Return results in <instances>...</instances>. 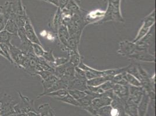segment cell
<instances>
[{
    "mask_svg": "<svg viewBox=\"0 0 156 116\" xmlns=\"http://www.w3.org/2000/svg\"><path fill=\"white\" fill-rule=\"evenodd\" d=\"M86 26L84 18H80L78 14H75L72 16L66 27L70 37L80 40L83 30Z\"/></svg>",
    "mask_w": 156,
    "mask_h": 116,
    "instance_id": "cell-1",
    "label": "cell"
},
{
    "mask_svg": "<svg viewBox=\"0 0 156 116\" xmlns=\"http://www.w3.org/2000/svg\"><path fill=\"white\" fill-rule=\"evenodd\" d=\"M110 21L124 22V19L119 9V0H111L108 9L105 13L104 18L99 22V23H103Z\"/></svg>",
    "mask_w": 156,
    "mask_h": 116,
    "instance_id": "cell-2",
    "label": "cell"
},
{
    "mask_svg": "<svg viewBox=\"0 0 156 116\" xmlns=\"http://www.w3.org/2000/svg\"><path fill=\"white\" fill-rule=\"evenodd\" d=\"M136 49L135 52L128 56L131 60L143 62H156L155 55L153 54L149 50L141 45L137 44Z\"/></svg>",
    "mask_w": 156,
    "mask_h": 116,
    "instance_id": "cell-3",
    "label": "cell"
},
{
    "mask_svg": "<svg viewBox=\"0 0 156 116\" xmlns=\"http://www.w3.org/2000/svg\"><path fill=\"white\" fill-rule=\"evenodd\" d=\"M136 47V43L128 40H124L119 43V49L117 52L123 56L128 57L135 52Z\"/></svg>",
    "mask_w": 156,
    "mask_h": 116,
    "instance_id": "cell-4",
    "label": "cell"
},
{
    "mask_svg": "<svg viewBox=\"0 0 156 116\" xmlns=\"http://www.w3.org/2000/svg\"><path fill=\"white\" fill-rule=\"evenodd\" d=\"M137 44L141 45L144 48H147L150 51V49L153 46L154 48L155 45V27L154 25L152 26L148 33L141 39L140 41L137 42Z\"/></svg>",
    "mask_w": 156,
    "mask_h": 116,
    "instance_id": "cell-5",
    "label": "cell"
},
{
    "mask_svg": "<svg viewBox=\"0 0 156 116\" xmlns=\"http://www.w3.org/2000/svg\"><path fill=\"white\" fill-rule=\"evenodd\" d=\"M57 36L60 44L62 45V49L68 51V44L70 39V35L66 26L64 25H61L59 26L57 32Z\"/></svg>",
    "mask_w": 156,
    "mask_h": 116,
    "instance_id": "cell-6",
    "label": "cell"
},
{
    "mask_svg": "<svg viewBox=\"0 0 156 116\" xmlns=\"http://www.w3.org/2000/svg\"><path fill=\"white\" fill-rule=\"evenodd\" d=\"M23 29L27 38L32 44H36L41 45V43L35 32L32 23L29 18H27L26 19V23Z\"/></svg>",
    "mask_w": 156,
    "mask_h": 116,
    "instance_id": "cell-7",
    "label": "cell"
},
{
    "mask_svg": "<svg viewBox=\"0 0 156 116\" xmlns=\"http://www.w3.org/2000/svg\"><path fill=\"white\" fill-rule=\"evenodd\" d=\"M105 13V11L101 10L91 11L86 15L84 18L86 25L99 23V22L104 18Z\"/></svg>",
    "mask_w": 156,
    "mask_h": 116,
    "instance_id": "cell-8",
    "label": "cell"
},
{
    "mask_svg": "<svg viewBox=\"0 0 156 116\" xmlns=\"http://www.w3.org/2000/svg\"><path fill=\"white\" fill-rule=\"evenodd\" d=\"M114 94L122 100H127L129 95V85H122L119 84H115L112 88Z\"/></svg>",
    "mask_w": 156,
    "mask_h": 116,
    "instance_id": "cell-9",
    "label": "cell"
},
{
    "mask_svg": "<svg viewBox=\"0 0 156 116\" xmlns=\"http://www.w3.org/2000/svg\"><path fill=\"white\" fill-rule=\"evenodd\" d=\"M87 80H82L75 78L73 80L69 82L68 84L67 90H82L85 91L87 90Z\"/></svg>",
    "mask_w": 156,
    "mask_h": 116,
    "instance_id": "cell-10",
    "label": "cell"
},
{
    "mask_svg": "<svg viewBox=\"0 0 156 116\" xmlns=\"http://www.w3.org/2000/svg\"><path fill=\"white\" fill-rule=\"evenodd\" d=\"M112 99L107 97H100L95 98L93 100L91 104L90 105L93 109L95 110L97 112L98 109L106 106H109L111 104Z\"/></svg>",
    "mask_w": 156,
    "mask_h": 116,
    "instance_id": "cell-11",
    "label": "cell"
},
{
    "mask_svg": "<svg viewBox=\"0 0 156 116\" xmlns=\"http://www.w3.org/2000/svg\"><path fill=\"white\" fill-rule=\"evenodd\" d=\"M113 77L114 76H112L108 75L94 78L91 80H87V85L90 87H98L108 81H111Z\"/></svg>",
    "mask_w": 156,
    "mask_h": 116,
    "instance_id": "cell-12",
    "label": "cell"
},
{
    "mask_svg": "<svg viewBox=\"0 0 156 116\" xmlns=\"http://www.w3.org/2000/svg\"><path fill=\"white\" fill-rule=\"evenodd\" d=\"M68 84L66 81H65L64 80H62V78H59L58 80L54 84V85L50 89H48V90L43 92V94H40L38 97L44 96V95H47V94L52 92L54 91H55V90H61V89H66L67 90Z\"/></svg>",
    "mask_w": 156,
    "mask_h": 116,
    "instance_id": "cell-13",
    "label": "cell"
},
{
    "mask_svg": "<svg viewBox=\"0 0 156 116\" xmlns=\"http://www.w3.org/2000/svg\"><path fill=\"white\" fill-rule=\"evenodd\" d=\"M69 56L68 62L74 67H78L82 60L78 50L70 51L68 52Z\"/></svg>",
    "mask_w": 156,
    "mask_h": 116,
    "instance_id": "cell-14",
    "label": "cell"
},
{
    "mask_svg": "<svg viewBox=\"0 0 156 116\" xmlns=\"http://www.w3.org/2000/svg\"><path fill=\"white\" fill-rule=\"evenodd\" d=\"M5 30H7V32H10L11 34H12L14 35H18V32L19 30V28L16 25L15 21L13 19V16L11 15V16L9 19L8 20Z\"/></svg>",
    "mask_w": 156,
    "mask_h": 116,
    "instance_id": "cell-15",
    "label": "cell"
},
{
    "mask_svg": "<svg viewBox=\"0 0 156 116\" xmlns=\"http://www.w3.org/2000/svg\"><path fill=\"white\" fill-rule=\"evenodd\" d=\"M123 78L129 85L133 87H141L140 81L137 78L130 74L129 73L124 72L123 73Z\"/></svg>",
    "mask_w": 156,
    "mask_h": 116,
    "instance_id": "cell-16",
    "label": "cell"
},
{
    "mask_svg": "<svg viewBox=\"0 0 156 116\" xmlns=\"http://www.w3.org/2000/svg\"><path fill=\"white\" fill-rule=\"evenodd\" d=\"M13 36H15L7 32L5 29L0 32V44L9 45L11 44V40Z\"/></svg>",
    "mask_w": 156,
    "mask_h": 116,
    "instance_id": "cell-17",
    "label": "cell"
},
{
    "mask_svg": "<svg viewBox=\"0 0 156 116\" xmlns=\"http://www.w3.org/2000/svg\"><path fill=\"white\" fill-rule=\"evenodd\" d=\"M58 79V78L57 77L53 74L51 76L47 78L46 80H43L42 81V84H43V88H44V92L48 90V89H50Z\"/></svg>",
    "mask_w": 156,
    "mask_h": 116,
    "instance_id": "cell-18",
    "label": "cell"
},
{
    "mask_svg": "<svg viewBox=\"0 0 156 116\" xmlns=\"http://www.w3.org/2000/svg\"><path fill=\"white\" fill-rule=\"evenodd\" d=\"M150 29V28H148L146 26L142 25L140 28L139 30L138 31L135 38L133 39L132 42L134 43H136L137 42L140 41L141 39H143V37L149 32Z\"/></svg>",
    "mask_w": 156,
    "mask_h": 116,
    "instance_id": "cell-19",
    "label": "cell"
},
{
    "mask_svg": "<svg viewBox=\"0 0 156 116\" xmlns=\"http://www.w3.org/2000/svg\"><path fill=\"white\" fill-rule=\"evenodd\" d=\"M68 94V90L61 89V90H55V91H54L52 92L48 93L46 95L47 97H52L56 99H60V98H62V97H65Z\"/></svg>",
    "mask_w": 156,
    "mask_h": 116,
    "instance_id": "cell-20",
    "label": "cell"
},
{
    "mask_svg": "<svg viewBox=\"0 0 156 116\" xmlns=\"http://www.w3.org/2000/svg\"><path fill=\"white\" fill-rule=\"evenodd\" d=\"M57 100L60 101H62V102H65V103H68V104H70L74 105V106H80V103L79 102V101H77V100H76L75 98H73L69 94H68L66 96L62 97V98L58 99Z\"/></svg>",
    "mask_w": 156,
    "mask_h": 116,
    "instance_id": "cell-21",
    "label": "cell"
},
{
    "mask_svg": "<svg viewBox=\"0 0 156 116\" xmlns=\"http://www.w3.org/2000/svg\"><path fill=\"white\" fill-rule=\"evenodd\" d=\"M154 24H155V13H154V11H153L150 15L144 18L142 25L146 26L148 28H151L152 26L154 25Z\"/></svg>",
    "mask_w": 156,
    "mask_h": 116,
    "instance_id": "cell-22",
    "label": "cell"
},
{
    "mask_svg": "<svg viewBox=\"0 0 156 116\" xmlns=\"http://www.w3.org/2000/svg\"><path fill=\"white\" fill-rule=\"evenodd\" d=\"M67 67V63L64 65L58 66L55 67L54 74L58 78H61L65 74V71Z\"/></svg>",
    "mask_w": 156,
    "mask_h": 116,
    "instance_id": "cell-23",
    "label": "cell"
},
{
    "mask_svg": "<svg viewBox=\"0 0 156 116\" xmlns=\"http://www.w3.org/2000/svg\"><path fill=\"white\" fill-rule=\"evenodd\" d=\"M32 46L34 55L38 58H42L46 52V51L42 47V45L32 44Z\"/></svg>",
    "mask_w": 156,
    "mask_h": 116,
    "instance_id": "cell-24",
    "label": "cell"
},
{
    "mask_svg": "<svg viewBox=\"0 0 156 116\" xmlns=\"http://www.w3.org/2000/svg\"><path fill=\"white\" fill-rule=\"evenodd\" d=\"M68 92L69 95H71L72 97L77 101H79V99L83 98L86 95V93L85 92V91H82V90H68Z\"/></svg>",
    "mask_w": 156,
    "mask_h": 116,
    "instance_id": "cell-25",
    "label": "cell"
},
{
    "mask_svg": "<svg viewBox=\"0 0 156 116\" xmlns=\"http://www.w3.org/2000/svg\"><path fill=\"white\" fill-rule=\"evenodd\" d=\"M42 58H43L44 59H45L46 61L48 62V63L54 65V63L55 62V58L54 56L53 51L51 50H50L49 51H46L45 53L44 54V55Z\"/></svg>",
    "mask_w": 156,
    "mask_h": 116,
    "instance_id": "cell-26",
    "label": "cell"
},
{
    "mask_svg": "<svg viewBox=\"0 0 156 116\" xmlns=\"http://www.w3.org/2000/svg\"><path fill=\"white\" fill-rule=\"evenodd\" d=\"M75 77L76 78L82 79V80H86L85 71L79 68V67H75Z\"/></svg>",
    "mask_w": 156,
    "mask_h": 116,
    "instance_id": "cell-27",
    "label": "cell"
},
{
    "mask_svg": "<svg viewBox=\"0 0 156 116\" xmlns=\"http://www.w3.org/2000/svg\"><path fill=\"white\" fill-rule=\"evenodd\" d=\"M114 85H115V84H114L111 81H108L104 83V84L101 85L100 86V87L102 89V90L105 92L107 90H112Z\"/></svg>",
    "mask_w": 156,
    "mask_h": 116,
    "instance_id": "cell-28",
    "label": "cell"
},
{
    "mask_svg": "<svg viewBox=\"0 0 156 116\" xmlns=\"http://www.w3.org/2000/svg\"><path fill=\"white\" fill-rule=\"evenodd\" d=\"M69 60V58H64V57H61V58H55V62L54 63V65L55 67L61 66V65L65 64L67 63Z\"/></svg>",
    "mask_w": 156,
    "mask_h": 116,
    "instance_id": "cell-29",
    "label": "cell"
},
{
    "mask_svg": "<svg viewBox=\"0 0 156 116\" xmlns=\"http://www.w3.org/2000/svg\"><path fill=\"white\" fill-rule=\"evenodd\" d=\"M7 21L8 20L5 18L4 15L0 13V32L5 29Z\"/></svg>",
    "mask_w": 156,
    "mask_h": 116,
    "instance_id": "cell-30",
    "label": "cell"
},
{
    "mask_svg": "<svg viewBox=\"0 0 156 116\" xmlns=\"http://www.w3.org/2000/svg\"><path fill=\"white\" fill-rule=\"evenodd\" d=\"M0 55H1L2 56H3L4 58H5L6 59V56H5V55L4 52L3 50H2V48H1V44H0Z\"/></svg>",
    "mask_w": 156,
    "mask_h": 116,
    "instance_id": "cell-31",
    "label": "cell"
},
{
    "mask_svg": "<svg viewBox=\"0 0 156 116\" xmlns=\"http://www.w3.org/2000/svg\"><path fill=\"white\" fill-rule=\"evenodd\" d=\"M47 34V32L46 30H43V31H42L41 32H40V35L42 37H46Z\"/></svg>",
    "mask_w": 156,
    "mask_h": 116,
    "instance_id": "cell-32",
    "label": "cell"
},
{
    "mask_svg": "<svg viewBox=\"0 0 156 116\" xmlns=\"http://www.w3.org/2000/svg\"><path fill=\"white\" fill-rule=\"evenodd\" d=\"M1 103L0 102V115H1Z\"/></svg>",
    "mask_w": 156,
    "mask_h": 116,
    "instance_id": "cell-33",
    "label": "cell"
},
{
    "mask_svg": "<svg viewBox=\"0 0 156 116\" xmlns=\"http://www.w3.org/2000/svg\"><path fill=\"white\" fill-rule=\"evenodd\" d=\"M0 116H7L6 115H0Z\"/></svg>",
    "mask_w": 156,
    "mask_h": 116,
    "instance_id": "cell-34",
    "label": "cell"
}]
</instances>
